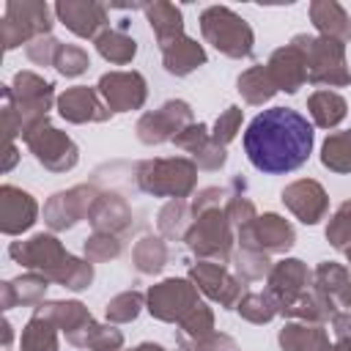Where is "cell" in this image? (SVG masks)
<instances>
[{
  "label": "cell",
  "mask_w": 351,
  "mask_h": 351,
  "mask_svg": "<svg viewBox=\"0 0 351 351\" xmlns=\"http://www.w3.org/2000/svg\"><path fill=\"white\" fill-rule=\"evenodd\" d=\"M58 41L52 36H41V38H33L27 44V58L38 66H47V63H55V55H58Z\"/></svg>",
  "instance_id": "obj_43"
},
{
  "label": "cell",
  "mask_w": 351,
  "mask_h": 351,
  "mask_svg": "<svg viewBox=\"0 0 351 351\" xmlns=\"http://www.w3.org/2000/svg\"><path fill=\"white\" fill-rule=\"evenodd\" d=\"M52 27L49 22V8L44 3H8L5 5V19H3V38L5 49H14L16 44L27 38H41Z\"/></svg>",
  "instance_id": "obj_6"
},
{
  "label": "cell",
  "mask_w": 351,
  "mask_h": 351,
  "mask_svg": "<svg viewBox=\"0 0 351 351\" xmlns=\"http://www.w3.org/2000/svg\"><path fill=\"white\" fill-rule=\"evenodd\" d=\"M165 261H167V247H165L162 239L145 236V239H140V244L134 247V263H137V269L145 271V274L159 271V269L165 266Z\"/></svg>",
  "instance_id": "obj_33"
},
{
  "label": "cell",
  "mask_w": 351,
  "mask_h": 351,
  "mask_svg": "<svg viewBox=\"0 0 351 351\" xmlns=\"http://www.w3.org/2000/svg\"><path fill=\"white\" fill-rule=\"evenodd\" d=\"M200 30L208 44H214L228 58L252 55V30L250 25L225 5H211L200 14Z\"/></svg>",
  "instance_id": "obj_3"
},
{
  "label": "cell",
  "mask_w": 351,
  "mask_h": 351,
  "mask_svg": "<svg viewBox=\"0 0 351 351\" xmlns=\"http://www.w3.org/2000/svg\"><path fill=\"white\" fill-rule=\"evenodd\" d=\"M310 16H313L315 27L326 38L340 41V44L351 38V22H348L343 5H337V3H313L310 5Z\"/></svg>",
  "instance_id": "obj_25"
},
{
  "label": "cell",
  "mask_w": 351,
  "mask_h": 351,
  "mask_svg": "<svg viewBox=\"0 0 351 351\" xmlns=\"http://www.w3.org/2000/svg\"><path fill=\"white\" fill-rule=\"evenodd\" d=\"M239 123H241V110H239V107H228V112H222V115L217 118L211 140H214L217 145H225V143H230V140L236 137V129H239Z\"/></svg>",
  "instance_id": "obj_41"
},
{
  "label": "cell",
  "mask_w": 351,
  "mask_h": 351,
  "mask_svg": "<svg viewBox=\"0 0 351 351\" xmlns=\"http://www.w3.org/2000/svg\"><path fill=\"white\" fill-rule=\"evenodd\" d=\"M239 90L244 93V99L250 104H261V101H266L277 93V85L271 82L266 66H252L250 71H244L239 77Z\"/></svg>",
  "instance_id": "obj_30"
},
{
  "label": "cell",
  "mask_w": 351,
  "mask_h": 351,
  "mask_svg": "<svg viewBox=\"0 0 351 351\" xmlns=\"http://www.w3.org/2000/svg\"><path fill=\"white\" fill-rule=\"evenodd\" d=\"M310 112L315 118L318 126L329 129V126H337L343 118H346V99L332 93V90H318L310 96Z\"/></svg>",
  "instance_id": "obj_29"
},
{
  "label": "cell",
  "mask_w": 351,
  "mask_h": 351,
  "mask_svg": "<svg viewBox=\"0 0 351 351\" xmlns=\"http://www.w3.org/2000/svg\"><path fill=\"white\" fill-rule=\"evenodd\" d=\"M244 151L261 173H293L310 159L313 126L291 107H269L250 121L244 132Z\"/></svg>",
  "instance_id": "obj_1"
},
{
  "label": "cell",
  "mask_w": 351,
  "mask_h": 351,
  "mask_svg": "<svg viewBox=\"0 0 351 351\" xmlns=\"http://www.w3.org/2000/svg\"><path fill=\"white\" fill-rule=\"evenodd\" d=\"M143 11H145V16H148V22H151V30L156 33L159 44L184 36V19H181V11H178L173 3L143 5Z\"/></svg>",
  "instance_id": "obj_27"
},
{
  "label": "cell",
  "mask_w": 351,
  "mask_h": 351,
  "mask_svg": "<svg viewBox=\"0 0 351 351\" xmlns=\"http://www.w3.org/2000/svg\"><path fill=\"white\" fill-rule=\"evenodd\" d=\"M140 307H143V296L137 291H126L107 304V318L110 321H132V318H137Z\"/></svg>",
  "instance_id": "obj_38"
},
{
  "label": "cell",
  "mask_w": 351,
  "mask_h": 351,
  "mask_svg": "<svg viewBox=\"0 0 351 351\" xmlns=\"http://www.w3.org/2000/svg\"><path fill=\"white\" fill-rule=\"evenodd\" d=\"M134 351H170V348H165V346H156V343H143V346H137ZM176 351H189V348H176Z\"/></svg>",
  "instance_id": "obj_45"
},
{
  "label": "cell",
  "mask_w": 351,
  "mask_h": 351,
  "mask_svg": "<svg viewBox=\"0 0 351 351\" xmlns=\"http://www.w3.org/2000/svg\"><path fill=\"white\" fill-rule=\"evenodd\" d=\"M118 252H121V241L110 233H96L93 239L85 241L88 261H107V258H115Z\"/></svg>",
  "instance_id": "obj_39"
},
{
  "label": "cell",
  "mask_w": 351,
  "mask_h": 351,
  "mask_svg": "<svg viewBox=\"0 0 351 351\" xmlns=\"http://www.w3.org/2000/svg\"><path fill=\"white\" fill-rule=\"evenodd\" d=\"M96 49L101 52V58H107L110 63H129L137 52V41L129 38L123 30H104L96 36Z\"/></svg>",
  "instance_id": "obj_28"
},
{
  "label": "cell",
  "mask_w": 351,
  "mask_h": 351,
  "mask_svg": "<svg viewBox=\"0 0 351 351\" xmlns=\"http://www.w3.org/2000/svg\"><path fill=\"white\" fill-rule=\"evenodd\" d=\"M239 269L250 277V280H258L269 271V261H266V252H258V250H247L241 247L239 252Z\"/></svg>",
  "instance_id": "obj_42"
},
{
  "label": "cell",
  "mask_w": 351,
  "mask_h": 351,
  "mask_svg": "<svg viewBox=\"0 0 351 351\" xmlns=\"http://www.w3.org/2000/svg\"><path fill=\"white\" fill-rule=\"evenodd\" d=\"M99 93L115 112L137 110L145 101V80L137 71H112L99 80Z\"/></svg>",
  "instance_id": "obj_12"
},
{
  "label": "cell",
  "mask_w": 351,
  "mask_h": 351,
  "mask_svg": "<svg viewBox=\"0 0 351 351\" xmlns=\"http://www.w3.org/2000/svg\"><path fill=\"white\" fill-rule=\"evenodd\" d=\"M25 140H27V145L33 148L36 159H38L44 167H49V170H58V173H60V170H69V167L77 165V145H74L63 132L52 129L47 121L38 123L36 129H30V132L25 134Z\"/></svg>",
  "instance_id": "obj_10"
},
{
  "label": "cell",
  "mask_w": 351,
  "mask_h": 351,
  "mask_svg": "<svg viewBox=\"0 0 351 351\" xmlns=\"http://www.w3.org/2000/svg\"><path fill=\"white\" fill-rule=\"evenodd\" d=\"M36 315H41V318L58 324L60 329H66L69 343H74V340L93 324L90 313H88L80 302H49V304H41V307L36 310Z\"/></svg>",
  "instance_id": "obj_22"
},
{
  "label": "cell",
  "mask_w": 351,
  "mask_h": 351,
  "mask_svg": "<svg viewBox=\"0 0 351 351\" xmlns=\"http://www.w3.org/2000/svg\"><path fill=\"white\" fill-rule=\"evenodd\" d=\"M176 145L186 148L197 162L200 167L206 170H217L225 165V145H217L208 132H206V123H189L178 137H176Z\"/></svg>",
  "instance_id": "obj_17"
},
{
  "label": "cell",
  "mask_w": 351,
  "mask_h": 351,
  "mask_svg": "<svg viewBox=\"0 0 351 351\" xmlns=\"http://www.w3.org/2000/svg\"><path fill=\"white\" fill-rule=\"evenodd\" d=\"M58 107H60V115L74 121V123L110 118V110H104L101 101L96 99V93L90 88H85V85H77V88H69L66 93H60Z\"/></svg>",
  "instance_id": "obj_19"
},
{
  "label": "cell",
  "mask_w": 351,
  "mask_h": 351,
  "mask_svg": "<svg viewBox=\"0 0 351 351\" xmlns=\"http://www.w3.org/2000/svg\"><path fill=\"white\" fill-rule=\"evenodd\" d=\"M277 299L266 291V293H247L241 302H239V313L247 318V321H255V324H263L269 321L274 313H277Z\"/></svg>",
  "instance_id": "obj_34"
},
{
  "label": "cell",
  "mask_w": 351,
  "mask_h": 351,
  "mask_svg": "<svg viewBox=\"0 0 351 351\" xmlns=\"http://www.w3.org/2000/svg\"><path fill=\"white\" fill-rule=\"evenodd\" d=\"M310 271L302 266V261H282L269 274V293L277 299L280 310L288 307L293 299H299L304 291H310Z\"/></svg>",
  "instance_id": "obj_15"
},
{
  "label": "cell",
  "mask_w": 351,
  "mask_h": 351,
  "mask_svg": "<svg viewBox=\"0 0 351 351\" xmlns=\"http://www.w3.org/2000/svg\"><path fill=\"white\" fill-rule=\"evenodd\" d=\"M197 304V291L186 280H165L148 291V310L162 321L181 324Z\"/></svg>",
  "instance_id": "obj_8"
},
{
  "label": "cell",
  "mask_w": 351,
  "mask_h": 351,
  "mask_svg": "<svg viewBox=\"0 0 351 351\" xmlns=\"http://www.w3.org/2000/svg\"><path fill=\"white\" fill-rule=\"evenodd\" d=\"M332 324H335V332H337V348L335 351H351V313L348 315L335 313Z\"/></svg>",
  "instance_id": "obj_44"
},
{
  "label": "cell",
  "mask_w": 351,
  "mask_h": 351,
  "mask_svg": "<svg viewBox=\"0 0 351 351\" xmlns=\"http://www.w3.org/2000/svg\"><path fill=\"white\" fill-rule=\"evenodd\" d=\"M326 239H329L337 250H343V252L348 255V261H351V200L337 208L335 219H332L329 228H326Z\"/></svg>",
  "instance_id": "obj_35"
},
{
  "label": "cell",
  "mask_w": 351,
  "mask_h": 351,
  "mask_svg": "<svg viewBox=\"0 0 351 351\" xmlns=\"http://www.w3.org/2000/svg\"><path fill=\"white\" fill-rule=\"evenodd\" d=\"M192 123V110L186 101H167L154 112H145L137 123V137L143 143H165L176 140L186 126Z\"/></svg>",
  "instance_id": "obj_9"
},
{
  "label": "cell",
  "mask_w": 351,
  "mask_h": 351,
  "mask_svg": "<svg viewBox=\"0 0 351 351\" xmlns=\"http://www.w3.org/2000/svg\"><path fill=\"white\" fill-rule=\"evenodd\" d=\"M296 233L291 228V222H285L277 214H263L255 217L252 222H247L244 228H239V241L247 250H258V252H269V250H288L293 244Z\"/></svg>",
  "instance_id": "obj_11"
},
{
  "label": "cell",
  "mask_w": 351,
  "mask_h": 351,
  "mask_svg": "<svg viewBox=\"0 0 351 351\" xmlns=\"http://www.w3.org/2000/svg\"><path fill=\"white\" fill-rule=\"evenodd\" d=\"M22 351H58V340L47 318L41 315L30 318V324L22 332Z\"/></svg>",
  "instance_id": "obj_32"
},
{
  "label": "cell",
  "mask_w": 351,
  "mask_h": 351,
  "mask_svg": "<svg viewBox=\"0 0 351 351\" xmlns=\"http://www.w3.org/2000/svg\"><path fill=\"white\" fill-rule=\"evenodd\" d=\"M184 222H186V206L181 200H173L162 208L159 214V230L165 236H178L184 230Z\"/></svg>",
  "instance_id": "obj_40"
},
{
  "label": "cell",
  "mask_w": 351,
  "mask_h": 351,
  "mask_svg": "<svg viewBox=\"0 0 351 351\" xmlns=\"http://www.w3.org/2000/svg\"><path fill=\"white\" fill-rule=\"evenodd\" d=\"M96 192L90 186H74L69 192H58L52 195V200L44 208V217L49 222V228L55 230H66L74 222H80L82 214H90V206L96 203Z\"/></svg>",
  "instance_id": "obj_13"
},
{
  "label": "cell",
  "mask_w": 351,
  "mask_h": 351,
  "mask_svg": "<svg viewBox=\"0 0 351 351\" xmlns=\"http://www.w3.org/2000/svg\"><path fill=\"white\" fill-rule=\"evenodd\" d=\"M195 173L197 170L189 159H154L140 165L137 184L151 195H167L178 200L195 186Z\"/></svg>",
  "instance_id": "obj_5"
},
{
  "label": "cell",
  "mask_w": 351,
  "mask_h": 351,
  "mask_svg": "<svg viewBox=\"0 0 351 351\" xmlns=\"http://www.w3.org/2000/svg\"><path fill=\"white\" fill-rule=\"evenodd\" d=\"M192 280L211 299H217L225 307H233L236 299H239V282L222 266H217V263H197V266H192Z\"/></svg>",
  "instance_id": "obj_20"
},
{
  "label": "cell",
  "mask_w": 351,
  "mask_h": 351,
  "mask_svg": "<svg viewBox=\"0 0 351 351\" xmlns=\"http://www.w3.org/2000/svg\"><path fill=\"white\" fill-rule=\"evenodd\" d=\"M293 44L302 49L307 63V80L315 85H348L351 74L346 69V52L340 41L296 36Z\"/></svg>",
  "instance_id": "obj_4"
},
{
  "label": "cell",
  "mask_w": 351,
  "mask_h": 351,
  "mask_svg": "<svg viewBox=\"0 0 351 351\" xmlns=\"http://www.w3.org/2000/svg\"><path fill=\"white\" fill-rule=\"evenodd\" d=\"M88 217L96 233H123L132 225V211L118 195H99Z\"/></svg>",
  "instance_id": "obj_21"
},
{
  "label": "cell",
  "mask_w": 351,
  "mask_h": 351,
  "mask_svg": "<svg viewBox=\"0 0 351 351\" xmlns=\"http://www.w3.org/2000/svg\"><path fill=\"white\" fill-rule=\"evenodd\" d=\"M340 302H343V307H348V313H351V285H346V288L340 291Z\"/></svg>",
  "instance_id": "obj_46"
},
{
  "label": "cell",
  "mask_w": 351,
  "mask_h": 351,
  "mask_svg": "<svg viewBox=\"0 0 351 351\" xmlns=\"http://www.w3.org/2000/svg\"><path fill=\"white\" fill-rule=\"evenodd\" d=\"M348 285V271L337 263H321L318 271H315V288L324 291L326 296L332 293H340L343 288Z\"/></svg>",
  "instance_id": "obj_37"
},
{
  "label": "cell",
  "mask_w": 351,
  "mask_h": 351,
  "mask_svg": "<svg viewBox=\"0 0 351 351\" xmlns=\"http://www.w3.org/2000/svg\"><path fill=\"white\" fill-rule=\"evenodd\" d=\"M280 346H282V351H332L324 329L321 326H307V324L282 326Z\"/></svg>",
  "instance_id": "obj_26"
},
{
  "label": "cell",
  "mask_w": 351,
  "mask_h": 351,
  "mask_svg": "<svg viewBox=\"0 0 351 351\" xmlns=\"http://www.w3.org/2000/svg\"><path fill=\"white\" fill-rule=\"evenodd\" d=\"M321 162L335 173H351V132H337L326 137L321 148Z\"/></svg>",
  "instance_id": "obj_31"
},
{
  "label": "cell",
  "mask_w": 351,
  "mask_h": 351,
  "mask_svg": "<svg viewBox=\"0 0 351 351\" xmlns=\"http://www.w3.org/2000/svg\"><path fill=\"white\" fill-rule=\"evenodd\" d=\"M186 244L192 252L206 255V258H219L225 261L230 252V225H228V214L219 211L217 206L203 211L197 217V222L192 225V230L186 233Z\"/></svg>",
  "instance_id": "obj_7"
},
{
  "label": "cell",
  "mask_w": 351,
  "mask_h": 351,
  "mask_svg": "<svg viewBox=\"0 0 351 351\" xmlns=\"http://www.w3.org/2000/svg\"><path fill=\"white\" fill-rule=\"evenodd\" d=\"M162 47V60H165V69L176 77H184L189 71H195L197 66L206 63V52L197 41L186 38V36H178L173 41H165L159 44Z\"/></svg>",
  "instance_id": "obj_23"
},
{
  "label": "cell",
  "mask_w": 351,
  "mask_h": 351,
  "mask_svg": "<svg viewBox=\"0 0 351 351\" xmlns=\"http://www.w3.org/2000/svg\"><path fill=\"white\" fill-rule=\"evenodd\" d=\"M266 69H269V77L277 85V90L296 93L307 82V63H304L302 49L293 41L288 47H280L271 55V60L266 63Z\"/></svg>",
  "instance_id": "obj_14"
},
{
  "label": "cell",
  "mask_w": 351,
  "mask_h": 351,
  "mask_svg": "<svg viewBox=\"0 0 351 351\" xmlns=\"http://www.w3.org/2000/svg\"><path fill=\"white\" fill-rule=\"evenodd\" d=\"M55 11L60 22L82 38L96 36V30L107 22V8L99 3H58Z\"/></svg>",
  "instance_id": "obj_18"
},
{
  "label": "cell",
  "mask_w": 351,
  "mask_h": 351,
  "mask_svg": "<svg viewBox=\"0 0 351 351\" xmlns=\"http://www.w3.org/2000/svg\"><path fill=\"white\" fill-rule=\"evenodd\" d=\"M282 203L304 225H315L326 211V192L315 181H296L288 189H282Z\"/></svg>",
  "instance_id": "obj_16"
},
{
  "label": "cell",
  "mask_w": 351,
  "mask_h": 351,
  "mask_svg": "<svg viewBox=\"0 0 351 351\" xmlns=\"http://www.w3.org/2000/svg\"><path fill=\"white\" fill-rule=\"evenodd\" d=\"M36 222V203L27 192L14 189V186H3V230L19 233L25 228H30Z\"/></svg>",
  "instance_id": "obj_24"
},
{
  "label": "cell",
  "mask_w": 351,
  "mask_h": 351,
  "mask_svg": "<svg viewBox=\"0 0 351 351\" xmlns=\"http://www.w3.org/2000/svg\"><path fill=\"white\" fill-rule=\"evenodd\" d=\"M52 66H55L60 74H66V77H77V74H82V71L90 66V60H88V52H85L82 47L60 44Z\"/></svg>",
  "instance_id": "obj_36"
},
{
  "label": "cell",
  "mask_w": 351,
  "mask_h": 351,
  "mask_svg": "<svg viewBox=\"0 0 351 351\" xmlns=\"http://www.w3.org/2000/svg\"><path fill=\"white\" fill-rule=\"evenodd\" d=\"M11 258H16L19 263H25V266H30V269H41L49 280H58V282H63L66 288H71V291H82V288H88L90 285V280H93V269H90V263H85V261H77L74 255H69L63 247H60V241L55 239V236H44V233H38V236H33L30 241H25V244H11Z\"/></svg>",
  "instance_id": "obj_2"
}]
</instances>
